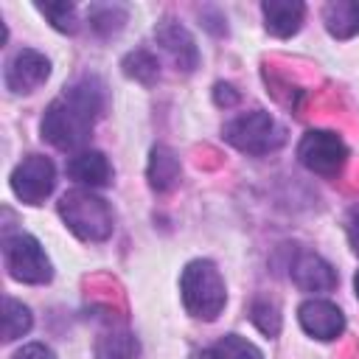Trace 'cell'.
I'll list each match as a JSON object with an SVG mask.
<instances>
[{
    "instance_id": "6da1fadb",
    "label": "cell",
    "mask_w": 359,
    "mask_h": 359,
    "mask_svg": "<svg viewBox=\"0 0 359 359\" xmlns=\"http://www.w3.org/2000/svg\"><path fill=\"white\" fill-rule=\"evenodd\" d=\"M107 93L95 76H84L70 84L42 115V137L62 151L81 149L93 132L95 118L104 112Z\"/></svg>"
},
{
    "instance_id": "7a4b0ae2",
    "label": "cell",
    "mask_w": 359,
    "mask_h": 359,
    "mask_svg": "<svg viewBox=\"0 0 359 359\" xmlns=\"http://www.w3.org/2000/svg\"><path fill=\"white\" fill-rule=\"evenodd\" d=\"M180 292H182V303H185L188 314H194L199 320H216L227 303V292H224V280H222L219 269L202 258L191 261L182 269Z\"/></svg>"
},
{
    "instance_id": "3957f363",
    "label": "cell",
    "mask_w": 359,
    "mask_h": 359,
    "mask_svg": "<svg viewBox=\"0 0 359 359\" xmlns=\"http://www.w3.org/2000/svg\"><path fill=\"white\" fill-rule=\"evenodd\" d=\"M59 216L65 219V224L84 241H104L112 233V210L109 205L90 194V191H67L59 199Z\"/></svg>"
},
{
    "instance_id": "277c9868",
    "label": "cell",
    "mask_w": 359,
    "mask_h": 359,
    "mask_svg": "<svg viewBox=\"0 0 359 359\" xmlns=\"http://www.w3.org/2000/svg\"><path fill=\"white\" fill-rule=\"evenodd\" d=\"M224 140L247 154H269L286 143V129L269 112L252 109L224 123Z\"/></svg>"
},
{
    "instance_id": "5b68a950",
    "label": "cell",
    "mask_w": 359,
    "mask_h": 359,
    "mask_svg": "<svg viewBox=\"0 0 359 359\" xmlns=\"http://www.w3.org/2000/svg\"><path fill=\"white\" fill-rule=\"evenodd\" d=\"M3 255H6L8 275L14 280H22V283H48L50 275H53L50 261H48L42 244L34 236H28V233H17V236L6 238Z\"/></svg>"
},
{
    "instance_id": "8992f818",
    "label": "cell",
    "mask_w": 359,
    "mask_h": 359,
    "mask_svg": "<svg viewBox=\"0 0 359 359\" xmlns=\"http://www.w3.org/2000/svg\"><path fill=\"white\" fill-rule=\"evenodd\" d=\"M297 157L300 163L320 177H337L348 160V149L342 143V137L337 132L328 129H311L303 135L300 146H297Z\"/></svg>"
},
{
    "instance_id": "52a82bcc",
    "label": "cell",
    "mask_w": 359,
    "mask_h": 359,
    "mask_svg": "<svg viewBox=\"0 0 359 359\" xmlns=\"http://www.w3.org/2000/svg\"><path fill=\"white\" fill-rule=\"evenodd\" d=\"M56 185L53 163L42 154H28L14 171H11V191L17 199L28 205H39Z\"/></svg>"
},
{
    "instance_id": "ba28073f",
    "label": "cell",
    "mask_w": 359,
    "mask_h": 359,
    "mask_svg": "<svg viewBox=\"0 0 359 359\" xmlns=\"http://www.w3.org/2000/svg\"><path fill=\"white\" fill-rule=\"evenodd\" d=\"M50 76V62L31 48L17 50L6 65V87L11 93H34Z\"/></svg>"
},
{
    "instance_id": "9c48e42d",
    "label": "cell",
    "mask_w": 359,
    "mask_h": 359,
    "mask_svg": "<svg viewBox=\"0 0 359 359\" xmlns=\"http://www.w3.org/2000/svg\"><path fill=\"white\" fill-rule=\"evenodd\" d=\"M154 36H157L160 48L174 59V65L180 70H185V73L196 70V65H199V48H196V42H194V36H191V31L185 25H180L177 20H168L165 17V20L157 22Z\"/></svg>"
},
{
    "instance_id": "30bf717a",
    "label": "cell",
    "mask_w": 359,
    "mask_h": 359,
    "mask_svg": "<svg viewBox=\"0 0 359 359\" xmlns=\"http://www.w3.org/2000/svg\"><path fill=\"white\" fill-rule=\"evenodd\" d=\"M297 317H300L303 331L317 339H337L345 328L342 311L328 300H306L297 309Z\"/></svg>"
},
{
    "instance_id": "8fae6325",
    "label": "cell",
    "mask_w": 359,
    "mask_h": 359,
    "mask_svg": "<svg viewBox=\"0 0 359 359\" xmlns=\"http://www.w3.org/2000/svg\"><path fill=\"white\" fill-rule=\"evenodd\" d=\"M292 280L303 289V292H331L337 286V272L334 266L320 258L317 252H300L294 261H292V269H289Z\"/></svg>"
},
{
    "instance_id": "7c38bea8",
    "label": "cell",
    "mask_w": 359,
    "mask_h": 359,
    "mask_svg": "<svg viewBox=\"0 0 359 359\" xmlns=\"http://www.w3.org/2000/svg\"><path fill=\"white\" fill-rule=\"evenodd\" d=\"M67 177L87 185V188H101V185L109 182L112 168H109V160L101 151L84 149V151H79L67 160Z\"/></svg>"
},
{
    "instance_id": "4fadbf2b",
    "label": "cell",
    "mask_w": 359,
    "mask_h": 359,
    "mask_svg": "<svg viewBox=\"0 0 359 359\" xmlns=\"http://www.w3.org/2000/svg\"><path fill=\"white\" fill-rule=\"evenodd\" d=\"M261 11H264L266 31L280 36V39L297 34L300 22H303V14H306L303 3H297V0H266L261 6Z\"/></svg>"
},
{
    "instance_id": "5bb4252c",
    "label": "cell",
    "mask_w": 359,
    "mask_h": 359,
    "mask_svg": "<svg viewBox=\"0 0 359 359\" xmlns=\"http://www.w3.org/2000/svg\"><path fill=\"white\" fill-rule=\"evenodd\" d=\"M149 185L154 191H171L180 182V157L168 149V146H154L151 157H149V168H146Z\"/></svg>"
},
{
    "instance_id": "9a60e30c",
    "label": "cell",
    "mask_w": 359,
    "mask_h": 359,
    "mask_svg": "<svg viewBox=\"0 0 359 359\" xmlns=\"http://www.w3.org/2000/svg\"><path fill=\"white\" fill-rule=\"evenodd\" d=\"M323 20H325V28L331 36L348 39V36L359 34V3H353V0L328 3L323 11Z\"/></svg>"
},
{
    "instance_id": "2e32d148",
    "label": "cell",
    "mask_w": 359,
    "mask_h": 359,
    "mask_svg": "<svg viewBox=\"0 0 359 359\" xmlns=\"http://www.w3.org/2000/svg\"><path fill=\"white\" fill-rule=\"evenodd\" d=\"M87 22L98 36H112L123 28L126 22V8L115 6V3H95L87 11Z\"/></svg>"
},
{
    "instance_id": "e0dca14e",
    "label": "cell",
    "mask_w": 359,
    "mask_h": 359,
    "mask_svg": "<svg viewBox=\"0 0 359 359\" xmlns=\"http://www.w3.org/2000/svg\"><path fill=\"white\" fill-rule=\"evenodd\" d=\"M137 342L129 331H107L95 342V359H135Z\"/></svg>"
},
{
    "instance_id": "ac0fdd59",
    "label": "cell",
    "mask_w": 359,
    "mask_h": 359,
    "mask_svg": "<svg viewBox=\"0 0 359 359\" xmlns=\"http://www.w3.org/2000/svg\"><path fill=\"white\" fill-rule=\"evenodd\" d=\"M31 311L28 306H22L20 300L14 297H6L3 300V339L11 342V339H20L22 334L31 331Z\"/></svg>"
},
{
    "instance_id": "d6986e66",
    "label": "cell",
    "mask_w": 359,
    "mask_h": 359,
    "mask_svg": "<svg viewBox=\"0 0 359 359\" xmlns=\"http://www.w3.org/2000/svg\"><path fill=\"white\" fill-rule=\"evenodd\" d=\"M121 67H123V73L129 79H135L140 84H154L157 76H160L157 56L149 53V50H132V53H126L123 62H121Z\"/></svg>"
},
{
    "instance_id": "ffe728a7",
    "label": "cell",
    "mask_w": 359,
    "mask_h": 359,
    "mask_svg": "<svg viewBox=\"0 0 359 359\" xmlns=\"http://www.w3.org/2000/svg\"><path fill=\"white\" fill-rule=\"evenodd\" d=\"M205 359H264V356H261V351H258L252 342H247L244 337L227 334V337H222V339L205 353Z\"/></svg>"
},
{
    "instance_id": "44dd1931",
    "label": "cell",
    "mask_w": 359,
    "mask_h": 359,
    "mask_svg": "<svg viewBox=\"0 0 359 359\" xmlns=\"http://www.w3.org/2000/svg\"><path fill=\"white\" fill-rule=\"evenodd\" d=\"M56 31H65V34H73L79 28V17H76V6L73 3H39L36 6Z\"/></svg>"
},
{
    "instance_id": "7402d4cb",
    "label": "cell",
    "mask_w": 359,
    "mask_h": 359,
    "mask_svg": "<svg viewBox=\"0 0 359 359\" xmlns=\"http://www.w3.org/2000/svg\"><path fill=\"white\" fill-rule=\"evenodd\" d=\"M250 320L255 323V328L266 337H275L280 331V311L275 303L269 300H255L252 309H250Z\"/></svg>"
},
{
    "instance_id": "603a6c76",
    "label": "cell",
    "mask_w": 359,
    "mask_h": 359,
    "mask_svg": "<svg viewBox=\"0 0 359 359\" xmlns=\"http://www.w3.org/2000/svg\"><path fill=\"white\" fill-rule=\"evenodd\" d=\"M11 359H56V356H53V351H50L48 345L31 342V345H22Z\"/></svg>"
},
{
    "instance_id": "cb8c5ba5",
    "label": "cell",
    "mask_w": 359,
    "mask_h": 359,
    "mask_svg": "<svg viewBox=\"0 0 359 359\" xmlns=\"http://www.w3.org/2000/svg\"><path fill=\"white\" fill-rule=\"evenodd\" d=\"M216 104L233 107V104H238V93H233L230 84H216Z\"/></svg>"
},
{
    "instance_id": "d4e9b609",
    "label": "cell",
    "mask_w": 359,
    "mask_h": 359,
    "mask_svg": "<svg viewBox=\"0 0 359 359\" xmlns=\"http://www.w3.org/2000/svg\"><path fill=\"white\" fill-rule=\"evenodd\" d=\"M348 238H351L353 250L359 252V208H353L348 216Z\"/></svg>"
},
{
    "instance_id": "484cf974",
    "label": "cell",
    "mask_w": 359,
    "mask_h": 359,
    "mask_svg": "<svg viewBox=\"0 0 359 359\" xmlns=\"http://www.w3.org/2000/svg\"><path fill=\"white\" fill-rule=\"evenodd\" d=\"M353 286H356V294H359V272H356V278H353Z\"/></svg>"
}]
</instances>
